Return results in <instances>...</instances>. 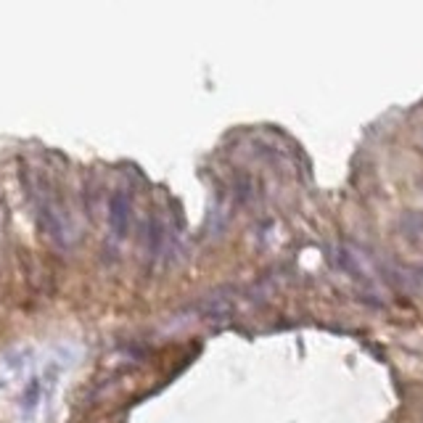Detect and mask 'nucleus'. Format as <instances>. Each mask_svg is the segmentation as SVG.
Masks as SVG:
<instances>
[{"label": "nucleus", "mask_w": 423, "mask_h": 423, "mask_svg": "<svg viewBox=\"0 0 423 423\" xmlns=\"http://www.w3.org/2000/svg\"><path fill=\"white\" fill-rule=\"evenodd\" d=\"M109 223L117 238L127 236V228H130V199H127L125 191H114L112 201H109Z\"/></svg>", "instance_id": "nucleus-1"}]
</instances>
